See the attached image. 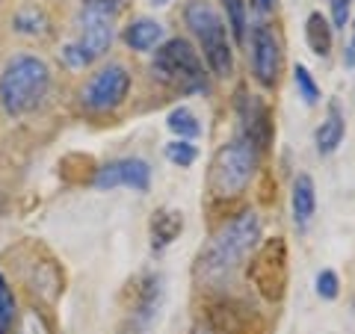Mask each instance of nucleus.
Segmentation results:
<instances>
[{
	"label": "nucleus",
	"instance_id": "nucleus-21",
	"mask_svg": "<svg viewBox=\"0 0 355 334\" xmlns=\"http://www.w3.org/2000/svg\"><path fill=\"white\" fill-rule=\"evenodd\" d=\"M296 89L299 95L305 98V104H317L320 101V86L314 83V77H311V71L305 69V65H296Z\"/></svg>",
	"mask_w": 355,
	"mask_h": 334
},
{
	"label": "nucleus",
	"instance_id": "nucleus-9",
	"mask_svg": "<svg viewBox=\"0 0 355 334\" xmlns=\"http://www.w3.org/2000/svg\"><path fill=\"white\" fill-rule=\"evenodd\" d=\"M252 71L261 86H275L282 74V44L270 27H254L252 33Z\"/></svg>",
	"mask_w": 355,
	"mask_h": 334
},
{
	"label": "nucleus",
	"instance_id": "nucleus-15",
	"mask_svg": "<svg viewBox=\"0 0 355 334\" xmlns=\"http://www.w3.org/2000/svg\"><path fill=\"white\" fill-rule=\"evenodd\" d=\"M343 116H340V109L331 104L329 107V116H326V121L320 125V130H317V151L320 154H331L335 151L340 142H343Z\"/></svg>",
	"mask_w": 355,
	"mask_h": 334
},
{
	"label": "nucleus",
	"instance_id": "nucleus-10",
	"mask_svg": "<svg viewBox=\"0 0 355 334\" xmlns=\"http://www.w3.org/2000/svg\"><path fill=\"white\" fill-rule=\"evenodd\" d=\"M151 184V169L146 160H137V157H125V160H113L98 169L95 175V186L98 189H116V186H130V189H139L146 193Z\"/></svg>",
	"mask_w": 355,
	"mask_h": 334
},
{
	"label": "nucleus",
	"instance_id": "nucleus-3",
	"mask_svg": "<svg viewBox=\"0 0 355 334\" xmlns=\"http://www.w3.org/2000/svg\"><path fill=\"white\" fill-rule=\"evenodd\" d=\"M184 21L198 36V42H202L205 60L214 69V74L228 77L234 71V51L228 44V30H225L222 15L214 9V3H207V0H190L184 6Z\"/></svg>",
	"mask_w": 355,
	"mask_h": 334
},
{
	"label": "nucleus",
	"instance_id": "nucleus-20",
	"mask_svg": "<svg viewBox=\"0 0 355 334\" xmlns=\"http://www.w3.org/2000/svg\"><path fill=\"white\" fill-rule=\"evenodd\" d=\"M166 157H169L175 166H193L198 151H196V146L190 139H178V142H172V146H166Z\"/></svg>",
	"mask_w": 355,
	"mask_h": 334
},
{
	"label": "nucleus",
	"instance_id": "nucleus-13",
	"mask_svg": "<svg viewBox=\"0 0 355 334\" xmlns=\"http://www.w3.org/2000/svg\"><path fill=\"white\" fill-rule=\"evenodd\" d=\"M181 228H184L181 213H178V210L163 207V210H157V213L151 216V243H154L157 249L169 246L172 240H178V234H181Z\"/></svg>",
	"mask_w": 355,
	"mask_h": 334
},
{
	"label": "nucleus",
	"instance_id": "nucleus-6",
	"mask_svg": "<svg viewBox=\"0 0 355 334\" xmlns=\"http://www.w3.org/2000/svg\"><path fill=\"white\" fill-rule=\"evenodd\" d=\"M249 278L266 302H282L287 290V246L282 237L266 240L249 263Z\"/></svg>",
	"mask_w": 355,
	"mask_h": 334
},
{
	"label": "nucleus",
	"instance_id": "nucleus-23",
	"mask_svg": "<svg viewBox=\"0 0 355 334\" xmlns=\"http://www.w3.org/2000/svg\"><path fill=\"white\" fill-rule=\"evenodd\" d=\"M18 334H51V328H48V322H44V317L39 314V310H27Z\"/></svg>",
	"mask_w": 355,
	"mask_h": 334
},
{
	"label": "nucleus",
	"instance_id": "nucleus-26",
	"mask_svg": "<svg viewBox=\"0 0 355 334\" xmlns=\"http://www.w3.org/2000/svg\"><path fill=\"white\" fill-rule=\"evenodd\" d=\"M258 6H261V9H272L275 0H258Z\"/></svg>",
	"mask_w": 355,
	"mask_h": 334
},
{
	"label": "nucleus",
	"instance_id": "nucleus-30",
	"mask_svg": "<svg viewBox=\"0 0 355 334\" xmlns=\"http://www.w3.org/2000/svg\"><path fill=\"white\" fill-rule=\"evenodd\" d=\"M352 48H355V21H352Z\"/></svg>",
	"mask_w": 355,
	"mask_h": 334
},
{
	"label": "nucleus",
	"instance_id": "nucleus-24",
	"mask_svg": "<svg viewBox=\"0 0 355 334\" xmlns=\"http://www.w3.org/2000/svg\"><path fill=\"white\" fill-rule=\"evenodd\" d=\"M355 0H329V6H331V21H335V27H347V21H349V9H352Z\"/></svg>",
	"mask_w": 355,
	"mask_h": 334
},
{
	"label": "nucleus",
	"instance_id": "nucleus-16",
	"mask_svg": "<svg viewBox=\"0 0 355 334\" xmlns=\"http://www.w3.org/2000/svg\"><path fill=\"white\" fill-rule=\"evenodd\" d=\"M305 42H308V48L314 51L317 57H329V51H331V27H329L326 15H320V12L308 15V21H305Z\"/></svg>",
	"mask_w": 355,
	"mask_h": 334
},
{
	"label": "nucleus",
	"instance_id": "nucleus-29",
	"mask_svg": "<svg viewBox=\"0 0 355 334\" xmlns=\"http://www.w3.org/2000/svg\"><path fill=\"white\" fill-rule=\"evenodd\" d=\"M148 3H154V6H166L169 0H148Z\"/></svg>",
	"mask_w": 355,
	"mask_h": 334
},
{
	"label": "nucleus",
	"instance_id": "nucleus-27",
	"mask_svg": "<svg viewBox=\"0 0 355 334\" xmlns=\"http://www.w3.org/2000/svg\"><path fill=\"white\" fill-rule=\"evenodd\" d=\"M193 334H214V331H210L207 326H196V328H193Z\"/></svg>",
	"mask_w": 355,
	"mask_h": 334
},
{
	"label": "nucleus",
	"instance_id": "nucleus-28",
	"mask_svg": "<svg viewBox=\"0 0 355 334\" xmlns=\"http://www.w3.org/2000/svg\"><path fill=\"white\" fill-rule=\"evenodd\" d=\"M347 62H349V65H355V48H349V53H347Z\"/></svg>",
	"mask_w": 355,
	"mask_h": 334
},
{
	"label": "nucleus",
	"instance_id": "nucleus-17",
	"mask_svg": "<svg viewBox=\"0 0 355 334\" xmlns=\"http://www.w3.org/2000/svg\"><path fill=\"white\" fill-rule=\"evenodd\" d=\"M169 130L178 133L181 139H193V137L202 133V125H198V118L187 107H178V109L169 113Z\"/></svg>",
	"mask_w": 355,
	"mask_h": 334
},
{
	"label": "nucleus",
	"instance_id": "nucleus-7",
	"mask_svg": "<svg viewBox=\"0 0 355 334\" xmlns=\"http://www.w3.org/2000/svg\"><path fill=\"white\" fill-rule=\"evenodd\" d=\"M80 24H83L80 27V42L65 48V60H69L71 65H86V62L98 60L110 48V42H113V15L86 6Z\"/></svg>",
	"mask_w": 355,
	"mask_h": 334
},
{
	"label": "nucleus",
	"instance_id": "nucleus-14",
	"mask_svg": "<svg viewBox=\"0 0 355 334\" xmlns=\"http://www.w3.org/2000/svg\"><path fill=\"white\" fill-rule=\"evenodd\" d=\"M125 42L130 44L133 51H151L163 42V24L157 21H148V18H139L125 30Z\"/></svg>",
	"mask_w": 355,
	"mask_h": 334
},
{
	"label": "nucleus",
	"instance_id": "nucleus-5",
	"mask_svg": "<svg viewBox=\"0 0 355 334\" xmlns=\"http://www.w3.org/2000/svg\"><path fill=\"white\" fill-rule=\"evenodd\" d=\"M154 74H157L163 83L181 86L187 92H198V89L205 92L207 89L202 60H198L196 48L187 39H172L163 44L157 51V57H154Z\"/></svg>",
	"mask_w": 355,
	"mask_h": 334
},
{
	"label": "nucleus",
	"instance_id": "nucleus-8",
	"mask_svg": "<svg viewBox=\"0 0 355 334\" xmlns=\"http://www.w3.org/2000/svg\"><path fill=\"white\" fill-rule=\"evenodd\" d=\"M130 89V74L121 69V65H107L104 71H98L92 80L83 89V104L95 113H107V109H116L125 101Z\"/></svg>",
	"mask_w": 355,
	"mask_h": 334
},
{
	"label": "nucleus",
	"instance_id": "nucleus-12",
	"mask_svg": "<svg viewBox=\"0 0 355 334\" xmlns=\"http://www.w3.org/2000/svg\"><path fill=\"white\" fill-rule=\"evenodd\" d=\"M291 207H293V222L299 228H308L317 210V193H314V181L308 175H299L293 181V195H291Z\"/></svg>",
	"mask_w": 355,
	"mask_h": 334
},
{
	"label": "nucleus",
	"instance_id": "nucleus-11",
	"mask_svg": "<svg viewBox=\"0 0 355 334\" xmlns=\"http://www.w3.org/2000/svg\"><path fill=\"white\" fill-rule=\"evenodd\" d=\"M240 118H243V130H246V139L252 142L254 151H266L272 139V116L266 104L258 95H240L237 101Z\"/></svg>",
	"mask_w": 355,
	"mask_h": 334
},
{
	"label": "nucleus",
	"instance_id": "nucleus-19",
	"mask_svg": "<svg viewBox=\"0 0 355 334\" xmlns=\"http://www.w3.org/2000/svg\"><path fill=\"white\" fill-rule=\"evenodd\" d=\"M12 322H15V296L9 290L6 278L0 275V334H9Z\"/></svg>",
	"mask_w": 355,
	"mask_h": 334
},
{
	"label": "nucleus",
	"instance_id": "nucleus-1",
	"mask_svg": "<svg viewBox=\"0 0 355 334\" xmlns=\"http://www.w3.org/2000/svg\"><path fill=\"white\" fill-rule=\"evenodd\" d=\"M261 240V216L254 210H243L222 228L198 258V278L207 287L228 284L234 272L246 263L249 254L258 249Z\"/></svg>",
	"mask_w": 355,
	"mask_h": 334
},
{
	"label": "nucleus",
	"instance_id": "nucleus-18",
	"mask_svg": "<svg viewBox=\"0 0 355 334\" xmlns=\"http://www.w3.org/2000/svg\"><path fill=\"white\" fill-rule=\"evenodd\" d=\"M228 12V27L234 30L237 44L246 42V0H222Z\"/></svg>",
	"mask_w": 355,
	"mask_h": 334
},
{
	"label": "nucleus",
	"instance_id": "nucleus-25",
	"mask_svg": "<svg viewBox=\"0 0 355 334\" xmlns=\"http://www.w3.org/2000/svg\"><path fill=\"white\" fill-rule=\"evenodd\" d=\"M86 6H89V9H101V12L113 15L116 9L121 6V0H86Z\"/></svg>",
	"mask_w": 355,
	"mask_h": 334
},
{
	"label": "nucleus",
	"instance_id": "nucleus-2",
	"mask_svg": "<svg viewBox=\"0 0 355 334\" xmlns=\"http://www.w3.org/2000/svg\"><path fill=\"white\" fill-rule=\"evenodd\" d=\"M51 86V71L39 57H15L3 69L0 77V101H3L6 113L24 116L30 109L42 104L44 92Z\"/></svg>",
	"mask_w": 355,
	"mask_h": 334
},
{
	"label": "nucleus",
	"instance_id": "nucleus-22",
	"mask_svg": "<svg viewBox=\"0 0 355 334\" xmlns=\"http://www.w3.org/2000/svg\"><path fill=\"white\" fill-rule=\"evenodd\" d=\"M340 290V281H338V272H331V270H323L317 275V293L323 296V299H335Z\"/></svg>",
	"mask_w": 355,
	"mask_h": 334
},
{
	"label": "nucleus",
	"instance_id": "nucleus-4",
	"mask_svg": "<svg viewBox=\"0 0 355 334\" xmlns=\"http://www.w3.org/2000/svg\"><path fill=\"white\" fill-rule=\"evenodd\" d=\"M254 166H258V151L252 148L249 139H231L228 146H222L216 151L214 163H210L207 186L214 198H237L246 193V186L252 184Z\"/></svg>",
	"mask_w": 355,
	"mask_h": 334
}]
</instances>
